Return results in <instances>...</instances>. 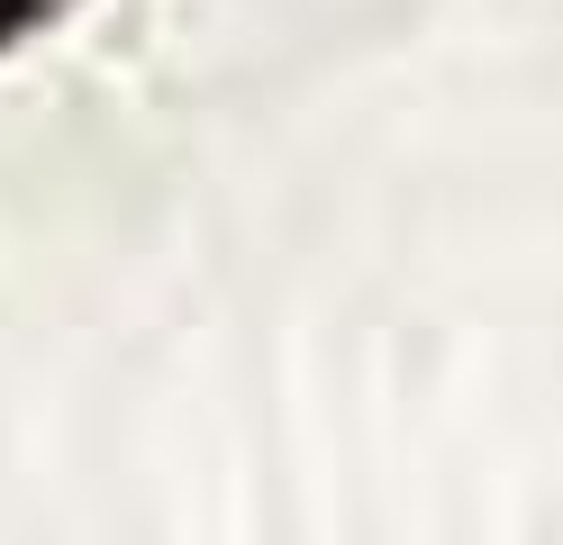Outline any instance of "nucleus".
Segmentation results:
<instances>
[{"mask_svg":"<svg viewBox=\"0 0 563 545\" xmlns=\"http://www.w3.org/2000/svg\"><path fill=\"white\" fill-rule=\"evenodd\" d=\"M27 10H37V0H0V36H10V28L27 19Z\"/></svg>","mask_w":563,"mask_h":545,"instance_id":"nucleus-1","label":"nucleus"}]
</instances>
